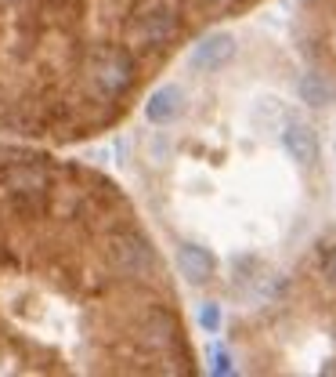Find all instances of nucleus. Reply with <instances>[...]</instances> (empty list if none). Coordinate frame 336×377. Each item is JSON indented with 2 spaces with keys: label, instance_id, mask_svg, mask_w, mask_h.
I'll use <instances>...</instances> for the list:
<instances>
[{
  "label": "nucleus",
  "instance_id": "obj_3",
  "mask_svg": "<svg viewBox=\"0 0 336 377\" xmlns=\"http://www.w3.org/2000/svg\"><path fill=\"white\" fill-rule=\"evenodd\" d=\"M282 149H286L289 160H296L300 167H315V160H318L315 131L307 127V123H296V120H289L286 131H282Z\"/></svg>",
  "mask_w": 336,
  "mask_h": 377
},
{
  "label": "nucleus",
  "instance_id": "obj_2",
  "mask_svg": "<svg viewBox=\"0 0 336 377\" xmlns=\"http://www.w3.org/2000/svg\"><path fill=\"white\" fill-rule=\"evenodd\" d=\"M253 0H0V138L73 149L123 127L170 58Z\"/></svg>",
  "mask_w": 336,
  "mask_h": 377
},
{
  "label": "nucleus",
  "instance_id": "obj_1",
  "mask_svg": "<svg viewBox=\"0 0 336 377\" xmlns=\"http://www.w3.org/2000/svg\"><path fill=\"white\" fill-rule=\"evenodd\" d=\"M196 370L170 265L123 185L0 138V377Z\"/></svg>",
  "mask_w": 336,
  "mask_h": 377
}]
</instances>
